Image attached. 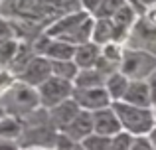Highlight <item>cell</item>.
Here are the masks:
<instances>
[{
	"label": "cell",
	"mask_w": 156,
	"mask_h": 150,
	"mask_svg": "<svg viewBox=\"0 0 156 150\" xmlns=\"http://www.w3.org/2000/svg\"><path fill=\"white\" fill-rule=\"evenodd\" d=\"M93 26H95V20L89 18L85 12H77V14H69L55 20L46 30V36L51 40H61L73 46H81V44L91 42Z\"/></svg>",
	"instance_id": "obj_1"
},
{
	"label": "cell",
	"mask_w": 156,
	"mask_h": 150,
	"mask_svg": "<svg viewBox=\"0 0 156 150\" xmlns=\"http://www.w3.org/2000/svg\"><path fill=\"white\" fill-rule=\"evenodd\" d=\"M111 107L117 113L122 131L133 136H148L156 127V117L152 109L134 107V105H129L125 101H117Z\"/></svg>",
	"instance_id": "obj_2"
},
{
	"label": "cell",
	"mask_w": 156,
	"mask_h": 150,
	"mask_svg": "<svg viewBox=\"0 0 156 150\" xmlns=\"http://www.w3.org/2000/svg\"><path fill=\"white\" fill-rule=\"evenodd\" d=\"M2 107L6 111V115L24 119V117H28L30 113L38 111L42 107L40 93L36 87H30V85L16 79V83L2 95Z\"/></svg>",
	"instance_id": "obj_3"
},
{
	"label": "cell",
	"mask_w": 156,
	"mask_h": 150,
	"mask_svg": "<svg viewBox=\"0 0 156 150\" xmlns=\"http://www.w3.org/2000/svg\"><path fill=\"white\" fill-rule=\"evenodd\" d=\"M119 71L129 81L150 79V77L156 73V58L146 50L125 47V54H122V61H121Z\"/></svg>",
	"instance_id": "obj_4"
},
{
	"label": "cell",
	"mask_w": 156,
	"mask_h": 150,
	"mask_svg": "<svg viewBox=\"0 0 156 150\" xmlns=\"http://www.w3.org/2000/svg\"><path fill=\"white\" fill-rule=\"evenodd\" d=\"M38 93H40V103H42L44 109H53L57 107L59 103L71 99L73 95V83L71 81H65V79H59V77H50L44 85L38 87Z\"/></svg>",
	"instance_id": "obj_5"
},
{
	"label": "cell",
	"mask_w": 156,
	"mask_h": 150,
	"mask_svg": "<svg viewBox=\"0 0 156 150\" xmlns=\"http://www.w3.org/2000/svg\"><path fill=\"white\" fill-rule=\"evenodd\" d=\"M50 77H51V61L48 58H44V55H34V58L26 63V67L16 75V79L26 83V85H30V87L38 89L40 85H44Z\"/></svg>",
	"instance_id": "obj_6"
},
{
	"label": "cell",
	"mask_w": 156,
	"mask_h": 150,
	"mask_svg": "<svg viewBox=\"0 0 156 150\" xmlns=\"http://www.w3.org/2000/svg\"><path fill=\"white\" fill-rule=\"evenodd\" d=\"M73 101L81 107V111L95 113L101 109H107L113 105L109 93L105 87H93V89H75L73 87Z\"/></svg>",
	"instance_id": "obj_7"
},
{
	"label": "cell",
	"mask_w": 156,
	"mask_h": 150,
	"mask_svg": "<svg viewBox=\"0 0 156 150\" xmlns=\"http://www.w3.org/2000/svg\"><path fill=\"white\" fill-rule=\"evenodd\" d=\"M93 132L109 136V138H113L119 132H122V127L119 123V117L113 111V107H107V109H101V111L93 113Z\"/></svg>",
	"instance_id": "obj_8"
},
{
	"label": "cell",
	"mask_w": 156,
	"mask_h": 150,
	"mask_svg": "<svg viewBox=\"0 0 156 150\" xmlns=\"http://www.w3.org/2000/svg\"><path fill=\"white\" fill-rule=\"evenodd\" d=\"M12 12L24 20H42L53 14V8L42 0H12Z\"/></svg>",
	"instance_id": "obj_9"
},
{
	"label": "cell",
	"mask_w": 156,
	"mask_h": 150,
	"mask_svg": "<svg viewBox=\"0 0 156 150\" xmlns=\"http://www.w3.org/2000/svg\"><path fill=\"white\" fill-rule=\"evenodd\" d=\"M61 132H63V134H67L73 142L79 144L81 140H85L89 134H93V113L81 111L79 115H77Z\"/></svg>",
	"instance_id": "obj_10"
},
{
	"label": "cell",
	"mask_w": 156,
	"mask_h": 150,
	"mask_svg": "<svg viewBox=\"0 0 156 150\" xmlns=\"http://www.w3.org/2000/svg\"><path fill=\"white\" fill-rule=\"evenodd\" d=\"M79 113H81V107L75 103V101H73V97H71V99L59 103L57 107L50 109V120H51L53 127H55L57 131L61 132L73 119H75L77 115H79Z\"/></svg>",
	"instance_id": "obj_11"
},
{
	"label": "cell",
	"mask_w": 156,
	"mask_h": 150,
	"mask_svg": "<svg viewBox=\"0 0 156 150\" xmlns=\"http://www.w3.org/2000/svg\"><path fill=\"white\" fill-rule=\"evenodd\" d=\"M122 101L129 105H134V107H144L150 109L152 107V95H150V85L148 81H130L129 89H126Z\"/></svg>",
	"instance_id": "obj_12"
},
{
	"label": "cell",
	"mask_w": 156,
	"mask_h": 150,
	"mask_svg": "<svg viewBox=\"0 0 156 150\" xmlns=\"http://www.w3.org/2000/svg\"><path fill=\"white\" fill-rule=\"evenodd\" d=\"M101 59V46H97L95 42H87L77 46L73 61L79 69H93Z\"/></svg>",
	"instance_id": "obj_13"
},
{
	"label": "cell",
	"mask_w": 156,
	"mask_h": 150,
	"mask_svg": "<svg viewBox=\"0 0 156 150\" xmlns=\"http://www.w3.org/2000/svg\"><path fill=\"white\" fill-rule=\"evenodd\" d=\"M107 77L99 67H93V69H79L75 81H73V87L75 89H93V87H105Z\"/></svg>",
	"instance_id": "obj_14"
},
{
	"label": "cell",
	"mask_w": 156,
	"mask_h": 150,
	"mask_svg": "<svg viewBox=\"0 0 156 150\" xmlns=\"http://www.w3.org/2000/svg\"><path fill=\"white\" fill-rule=\"evenodd\" d=\"M91 42H95L97 46H107V44L115 42V26L111 22V18H97L95 26H93V36Z\"/></svg>",
	"instance_id": "obj_15"
},
{
	"label": "cell",
	"mask_w": 156,
	"mask_h": 150,
	"mask_svg": "<svg viewBox=\"0 0 156 150\" xmlns=\"http://www.w3.org/2000/svg\"><path fill=\"white\" fill-rule=\"evenodd\" d=\"M129 83H130V81L126 79L121 71L109 75V79H107V83H105V89H107V93H109V97H111V101H113V103L122 101L126 89H129Z\"/></svg>",
	"instance_id": "obj_16"
},
{
	"label": "cell",
	"mask_w": 156,
	"mask_h": 150,
	"mask_svg": "<svg viewBox=\"0 0 156 150\" xmlns=\"http://www.w3.org/2000/svg\"><path fill=\"white\" fill-rule=\"evenodd\" d=\"M24 131V124L20 119L16 117L6 115L2 120H0V138H8V140H18L20 134Z\"/></svg>",
	"instance_id": "obj_17"
},
{
	"label": "cell",
	"mask_w": 156,
	"mask_h": 150,
	"mask_svg": "<svg viewBox=\"0 0 156 150\" xmlns=\"http://www.w3.org/2000/svg\"><path fill=\"white\" fill-rule=\"evenodd\" d=\"M77 73H79V67L75 65L73 59H69V61H51V75L53 77H59V79H65V81L73 83Z\"/></svg>",
	"instance_id": "obj_18"
},
{
	"label": "cell",
	"mask_w": 156,
	"mask_h": 150,
	"mask_svg": "<svg viewBox=\"0 0 156 150\" xmlns=\"http://www.w3.org/2000/svg\"><path fill=\"white\" fill-rule=\"evenodd\" d=\"M111 140L109 136H103V134H89L85 140H81V146H83L85 150H111Z\"/></svg>",
	"instance_id": "obj_19"
},
{
	"label": "cell",
	"mask_w": 156,
	"mask_h": 150,
	"mask_svg": "<svg viewBox=\"0 0 156 150\" xmlns=\"http://www.w3.org/2000/svg\"><path fill=\"white\" fill-rule=\"evenodd\" d=\"M122 6H125V0H103L95 12V18H113Z\"/></svg>",
	"instance_id": "obj_20"
},
{
	"label": "cell",
	"mask_w": 156,
	"mask_h": 150,
	"mask_svg": "<svg viewBox=\"0 0 156 150\" xmlns=\"http://www.w3.org/2000/svg\"><path fill=\"white\" fill-rule=\"evenodd\" d=\"M133 142H134V136L122 131V132H119L117 136H113V140H111V150H133Z\"/></svg>",
	"instance_id": "obj_21"
},
{
	"label": "cell",
	"mask_w": 156,
	"mask_h": 150,
	"mask_svg": "<svg viewBox=\"0 0 156 150\" xmlns=\"http://www.w3.org/2000/svg\"><path fill=\"white\" fill-rule=\"evenodd\" d=\"M16 50H18V42H8L4 46H0V67L2 65H10L12 58L16 55Z\"/></svg>",
	"instance_id": "obj_22"
},
{
	"label": "cell",
	"mask_w": 156,
	"mask_h": 150,
	"mask_svg": "<svg viewBox=\"0 0 156 150\" xmlns=\"http://www.w3.org/2000/svg\"><path fill=\"white\" fill-rule=\"evenodd\" d=\"M14 40H16V32L12 28V24L8 20L0 18V46H4L8 42H14Z\"/></svg>",
	"instance_id": "obj_23"
},
{
	"label": "cell",
	"mask_w": 156,
	"mask_h": 150,
	"mask_svg": "<svg viewBox=\"0 0 156 150\" xmlns=\"http://www.w3.org/2000/svg\"><path fill=\"white\" fill-rule=\"evenodd\" d=\"M14 83H16V77L12 75L10 71H8V69H0V99H2V95H4V93H6Z\"/></svg>",
	"instance_id": "obj_24"
},
{
	"label": "cell",
	"mask_w": 156,
	"mask_h": 150,
	"mask_svg": "<svg viewBox=\"0 0 156 150\" xmlns=\"http://www.w3.org/2000/svg\"><path fill=\"white\" fill-rule=\"evenodd\" d=\"M133 150H156L152 146L148 136H134V142H133Z\"/></svg>",
	"instance_id": "obj_25"
},
{
	"label": "cell",
	"mask_w": 156,
	"mask_h": 150,
	"mask_svg": "<svg viewBox=\"0 0 156 150\" xmlns=\"http://www.w3.org/2000/svg\"><path fill=\"white\" fill-rule=\"evenodd\" d=\"M0 150H22V148L18 146V140L0 138Z\"/></svg>",
	"instance_id": "obj_26"
},
{
	"label": "cell",
	"mask_w": 156,
	"mask_h": 150,
	"mask_svg": "<svg viewBox=\"0 0 156 150\" xmlns=\"http://www.w3.org/2000/svg\"><path fill=\"white\" fill-rule=\"evenodd\" d=\"M101 2H103V0H83V8L87 12H93V14H95L97 8L101 6Z\"/></svg>",
	"instance_id": "obj_27"
},
{
	"label": "cell",
	"mask_w": 156,
	"mask_h": 150,
	"mask_svg": "<svg viewBox=\"0 0 156 150\" xmlns=\"http://www.w3.org/2000/svg\"><path fill=\"white\" fill-rule=\"evenodd\" d=\"M4 117H6V111H4V107H2V105H0V120H2Z\"/></svg>",
	"instance_id": "obj_28"
},
{
	"label": "cell",
	"mask_w": 156,
	"mask_h": 150,
	"mask_svg": "<svg viewBox=\"0 0 156 150\" xmlns=\"http://www.w3.org/2000/svg\"><path fill=\"white\" fill-rule=\"evenodd\" d=\"M73 150H85V148H83V146H81V144H77V146H75V148H73Z\"/></svg>",
	"instance_id": "obj_29"
},
{
	"label": "cell",
	"mask_w": 156,
	"mask_h": 150,
	"mask_svg": "<svg viewBox=\"0 0 156 150\" xmlns=\"http://www.w3.org/2000/svg\"><path fill=\"white\" fill-rule=\"evenodd\" d=\"M42 2H46V4H51V2H53V0H42Z\"/></svg>",
	"instance_id": "obj_30"
},
{
	"label": "cell",
	"mask_w": 156,
	"mask_h": 150,
	"mask_svg": "<svg viewBox=\"0 0 156 150\" xmlns=\"http://www.w3.org/2000/svg\"><path fill=\"white\" fill-rule=\"evenodd\" d=\"M154 117H156V105H154Z\"/></svg>",
	"instance_id": "obj_31"
},
{
	"label": "cell",
	"mask_w": 156,
	"mask_h": 150,
	"mask_svg": "<svg viewBox=\"0 0 156 150\" xmlns=\"http://www.w3.org/2000/svg\"><path fill=\"white\" fill-rule=\"evenodd\" d=\"M34 150H44V148H34Z\"/></svg>",
	"instance_id": "obj_32"
}]
</instances>
